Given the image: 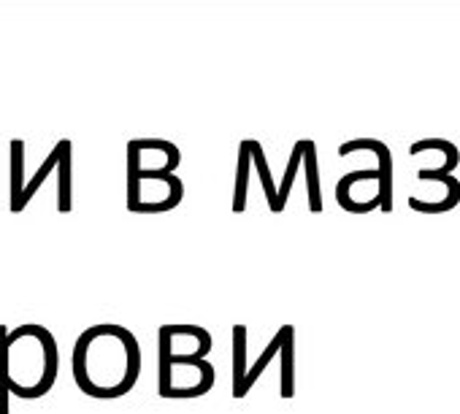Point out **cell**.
<instances>
[{"instance_id": "52a82bcc", "label": "cell", "mask_w": 460, "mask_h": 414, "mask_svg": "<svg viewBox=\"0 0 460 414\" xmlns=\"http://www.w3.org/2000/svg\"><path fill=\"white\" fill-rule=\"evenodd\" d=\"M9 152H12V157H9V165H12V181H9L12 203L9 206H12L14 215H20V212L28 209L25 198H22V192H25V141L22 138H12Z\"/></svg>"}, {"instance_id": "7c38bea8", "label": "cell", "mask_w": 460, "mask_h": 414, "mask_svg": "<svg viewBox=\"0 0 460 414\" xmlns=\"http://www.w3.org/2000/svg\"><path fill=\"white\" fill-rule=\"evenodd\" d=\"M428 149H441L444 157H447L441 168H430L433 173H452V171L457 168V163H460V149H457L452 141H447V138H422V141H414V144L409 146V154H420V152H428Z\"/></svg>"}, {"instance_id": "6da1fadb", "label": "cell", "mask_w": 460, "mask_h": 414, "mask_svg": "<svg viewBox=\"0 0 460 414\" xmlns=\"http://www.w3.org/2000/svg\"><path fill=\"white\" fill-rule=\"evenodd\" d=\"M144 355L130 328L117 322L90 325L79 333L71 355L76 387L98 401L128 395L141 376Z\"/></svg>"}, {"instance_id": "5bb4252c", "label": "cell", "mask_w": 460, "mask_h": 414, "mask_svg": "<svg viewBox=\"0 0 460 414\" xmlns=\"http://www.w3.org/2000/svg\"><path fill=\"white\" fill-rule=\"evenodd\" d=\"M58 160H60V141L52 146V152H49V154H47V160L39 165V171H36V173H33V176L25 181V192H22V198H25V206H28V203L36 198V192L44 187V181L49 179V173H52V171H58Z\"/></svg>"}, {"instance_id": "30bf717a", "label": "cell", "mask_w": 460, "mask_h": 414, "mask_svg": "<svg viewBox=\"0 0 460 414\" xmlns=\"http://www.w3.org/2000/svg\"><path fill=\"white\" fill-rule=\"evenodd\" d=\"M250 149H252V168L258 171L261 176V184H263V195L269 200V209L277 215V184H274V176H271V168H269V157L263 152V144L258 138H250Z\"/></svg>"}, {"instance_id": "4fadbf2b", "label": "cell", "mask_w": 460, "mask_h": 414, "mask_svg": "<svg viewBox=\"0 0 460 414\" xmlns=\"http://www.w3.org/2000/svg\"><path fill=\"white\" fill-rule=\"evenodd\" d=\"M282 368H279V395L282 398H293L296 395V336H290L279 352Z\"/></svg>"}, {"instance_id": "7a4b0ae2", "label": "cell", "mask_w": 460, "mask_h": 414, "mask_svg": "<svg viewBox=\"0 0 460 414\" xmlns=\"http://www.w3.org/2000/svg\"><path fill=\"white\" fill-rule=\"evenodd\" d=\"M60 374V347L49 328L25 322L0 325V414H9V395L44 398Z\"/></svg>"}, {"instance_id": "ba28073f", "label": "cell", "mask_w": 460, "mask_h": 414, "mask_svg": "<svg viewBox=\"0 0 460 414\" xmlns=\"http://www.w3.org/2000/svg\"><path fill=\"white\" fill-rule=\"evenodd\" d=\"M301 168L306 173V198L309 212H323V189H320V165H317V144L312 138H304V160Z\"/></svg>"}, {"instance_id": "8fae6325", "label": "cell", "mask_w": 460, "mask_h": 414, "mask_svg": "<svg viewBox=\"0 0 460 414\" xmlns=\"http://www.w3.org/2000/svg\"><path fill=\"white\" fill-rule=\"evenodd\" d=\"M301 160H304V138L293 144V152H290V160H288L285 176H282V181L277 184V215H282V212H285L288 198H290V189H293L296 176H298V171H301Z\"/></svg>"}, {"instance_id": "3957f363", "label": "cell", "mask_w": 460, "mask_h": 414, "mask_svg": "<svg viewBox=\"0 0 460 414\" xmlns=\"http://www.w3.org/2000/svg\"><path fill=\"white\" fill-rule=\"evenodd\" d=\"M211 347H214V339H211V333L206 328H203V333L198 336V341L190 349H176L157 330V395L171 398V392L179 384V376H190L195 398L206 395L217 382V371L206 360Z\"/></svg>"}, {"instance_id": "277c9868", "label": "cell", "mask_w": 460, "mask_h": 414, "mask_svg": "<svg viewBox=\"0 0 460 414\" xmlns=\"http://www.w3.org/2000/svg\"><path fill=\"white\" fill-rule=\"evenodd\" d=\"M352 152H374L376 160H379V189H376V198H379V209L382 212H393V152L385 141L379 138H352V141H344L339 146V157H347Z\"/></svg>"}, {"instance_id": "9a60e30c", "label": "cell", "mask_w": 460, "mask_h": 414, "mask_svg": "<svg viewBox=\"0 0 460 414\" xmlns=\"http://www.w3.org/2000/svg\"><path fill=\"white\" fill-rule=\"evenodd\" d=\"M247 325H234V330H230V339H234V390L247 371Z\"/></svg>"}, {"instance_id": "8992f818", "label": "cell", "mask_w": 460, "mask_h": 414, "mask_svg": "<svg viewBox=\"0 0 460 414\" xmlns=\"http://www.w3.org/2000/svg\"><path fill=\"white\" fill-rule=\"evenodd\" d=\"M74 144L71 138H60V160H58V212L71 215L74 209Z\"/></svg>"}, {"instance_id": "9c48e42d", "label": "cell", "mask_w": 460, "mask_h": 414, "mask_svg": "<svg viewBox=\"0 0 460 414\" xmlns=\"http://www.w3.org/2000/svg\"><path fill=\"white\" fill-rule=\"evenodd\" d=\"M250 171H252V149H250V138L239 144V163H236V181H234V209L236 215H242L247 209V195H250Z\"/></svg>"}, {"instance_id": "5b68a950", "label": "cell", "mask_w": 460, "mask_h": 414, "mask_svg": "<svg viewBox=\"0 0 460 414\" xmlns=\"http://www.w3.org/2000/svg\"><path fill=\"white\" fill-rule=\"evenodd\" d=\"M290 336H296V328H293V325H282V328L271 336V341L266 344V349L261 352V357L255 360V366H252V368H247V374H244L242 384L234 390V398H247V395H250V390L258 384V379H261V376H263V371L271 366V360H274V357H279V352H282V347H285V341H288Z\"/></svg>"}]
</instances>
